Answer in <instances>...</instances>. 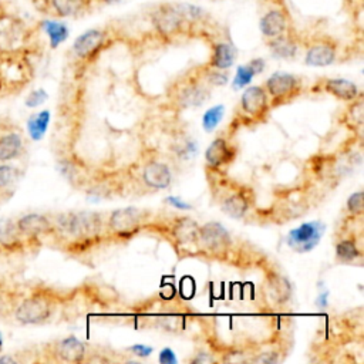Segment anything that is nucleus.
Returning a JSON list of instances; mask_svg holds the SVG:
<instances>
[{"mask_svg": "<svg viewBox=\"0 0 364 364\" xmlns=\"http://www.w3.org/2000/svg\"><path fill=\"white\" fill-rule=\"evenodd\" d=\"M53 360L61 363H82L85 360V344L75 336L64 337L48 346L47 351Z\"/></svg>", "mask_w": 364, "mask_h": 364, "instance_id": "obj_12", "label": "nucleus"}, {"mask_svg": "<svg viewBox=\"0 0 364 364\" xmlns=\"http://www.w3.org/2000/svg\"><path fill=\"white\" fill-rule=\"evenodd\" d=\"M51 114L48 109L34 112L27 119V132L33 141H40L48 129Z\"/></svg>", "mask_w": 364, "mask_h": 364, "instance_id": "obj_27", "label": "nucleus"}, {"mask_svg": "<svg viewBox=\"0 0 364 364\" xmlns=\"http://www.w3.org/2000/svg\"><path fill=\"white\" fill-rule=\"evenodd\" d=\"M54 313V301L46 293H33L23 297L13 307V316L17 323L31 326L43 324Z\"/></svg>", "mask_w": 364, "mask_h": 364, "instance_id": "obj_3", "label": "nucleus"}, {"mask_svg": "<svg viewBox=\"0 0 364 364\" xmlns=\"http://www.w3.org/2000/svg\"><path fill=\"white\" fill-rule=\"evenodd\" d=\"M267 290L269 296L279 304L286 303L291 296V286L289 280L280 274H270L267 280Z\"/></svg>", "mask_w": 364, "mask_h": 364, "instance_id": "obj_26", "label": "nucleus"}, {"mask_svg": "<svg viewBox=\"0 0 364 364\" xmlns=\"http://www.w3.org/2000/svg\"><path fill=\"white\" fill-rule=\"evenodd\" d=\"M363 112H364V108H363V101L358 100L353 102V105L348 108L346 117L348 119V124L353 125V127H361L363 125Z\"/></svg>", "mask_w": 364, "mask_h": 364, "instance_id": "obj_32", "label": "nucleus"}, {"mask_svg": "<svg viewBox=\"0 0 364 364\" xmlns=\"http://www.w3.org/2000/svg\"><path fill=\"white\" fill-rule=\"evenodd\" d=\"M323 90L341 101H354L360 94L358 87L346 78H327L323 82Z\"/></svg>", "mask_w": 364, "mask_h": 364, "instance_id": "obj_22", "label": "nucleus"}, {"mask_svg": "<svg viewBox=\"0 0 364 364\" xmlns=\"http://www.w3.org/2000/svg\"><path fill=\"white\" fill-rule=\"evenodd\" d=\"M257 75L255 73V70L249 65V64H243V65H239L237 70H236V74H235V78H233V88H243L246 85L250 84V81L253 80V77Z\"/></svg>", "mask_w": 364, "mask_h": 364, "instance_id": "obj_31", "label": "nucleus"}, {"mask_svg": "<svg viewBox=\"0 0 364 364\" xmlns=\"http://www.w3.org/2000/svg\"><path fill=\"white\" fill-rule=\"evenodd\" d=\"M142 181L152 189H165L171 185L172 173L166 164L161 161H149L142 169Z\"/></svg>", "mask_w": 364, "mask_h": 364, "instance_id": "obj_17", "label": "nucleus"}, {"mask_svg": "<svg viewBox=\"0 0 364 364\" xmlns=\"http://www.w3.org/2000/svg\"><path fill=\"white\" fill-rule=\"evenodd\" d=\"M47 98H48V94L46 92V90L38 88V90L31 91V92L26 97L24 104H26V107H28V108H36V107L44 104V101H46Z\"/></svg>", "mask_w": 364, "mask_h": 364, "instance_id": "obj_35", "label": "nucleus"}, {"mask_svg": "<svg viewBox=\"0 0 364 364\" xmlns=\"http://www.w3.org/2000/svg\"><path fill=\"white\" fill-rule=\"evenodd\" d=\"M17 360L16 358H13L11 355H3V357H0V363H16Z\"/></svg>", "mask_w": 364, "mask_h": 364, "instance_id": "obj_42", "label": "nucleus"}, {"mask_svg": "<svg viewBox=\"0 0 364 364\" xmlns=\"http://www.w3.org/2000/svg\"><path fill=\"white\" fill-rule=\"evenodd\" d=\"M26 151L21 132L17 129H6L0 132V162H10L20 158Z\"/></svg>", "mask_w": 364, "mask_h": 364, "instance_id": "obj_16", "label": "nucleus"}, {"mask_svg": "<svg viewBox=\"0 0 364 364\" xmlns=\"http://www.w3.org/2000/svg\"><path fill=\"white\" fill-rule=\"evenodd\" d=\"M109 34L102 28H90L81 33L71 46L73 55L82 63L92 61L108 44Z\"/></svg>", "mask_w": 364, "mask_h": 364, "instance_id": "obj_6", "label": "nucleus"}, {"mask_svg": "<svg viewBox=\"0 0 364 364\" xmlns=\"http://www.w3.org/2000/svg\"><path fill=\"white\" fill-rule=\"evenodd\" d=\"M36 40L37 27L0 1V63L27 60Z\"/></svg>", "mask_w": 364, "mask_h": 364, "instance_id": "obj_1", "label": "nucleus"}, {"mask_svg": "<svg viewBox=\"0 0 364 364\" xmlns=\"http://www.w3.org/2000/svg\"><path fill=\"white\" fill-rule=\"evenodd\" d=\"M38 28L48 37V43L51 48H57L60 44H63L70 34L68 27L58 21V18L47 17L38 23Z\"/></svg>", "mask_w": 364, "mask_h": 364, "instance_id": "obj_24", "label": "nucleus"}, {"mask_svg": "<svg viewBox=\"0 0 364 364\" xmlns=\"http://www.w3.org/2000/svg\"><path fill=\"white\" fill-rule=\"evenodd\" d=\"M363 191H357L353 195L348 196L347 199V210L354 215V216H360L363 213Z\"/></svg>", "mask_w": 364, "mask_h": 364, "instance_id": "obj_33", "label": "nucleus"}, {"mask_svg": "<svg viewBox=\"0 0 364 364\" xmlns=\"http://www.w3.org/2000/svg\"><path fill=\"white\" fill-rule=\"evenodd\" d=\"M259 1L266 4V6H282V4H286L284 0H259Z\"/></svg>", "mask_w": 364, "mask_h": 364, "instance_id": "obj_41", "label": "nucleus"}, {"mask_svg": "<svg viewBox=\"0 0 364 364\" xmlns=\"http://www.w3.org/2000/svg\"><path fill=\"white\" fill-rule=\"evenodd\" d=\"M20 169L9 162H0V192L9 191L18 181Z\"/></svg>", "mask_w": 364, "mask_h": 364, "instance_id": "obj_29", "label": "nucleus"}, {"mask_svg": "<svg viewBox=\"0 0 364 364\" xmlns=\"http://www.w3.org/2000/svg\"><path fill=\"white\" fill-rule=\"evenodd\" d=\"M95 3H100V4H105V6H109V4H115L121 0H94Z\"/></svg>", "mask_w": 364, "mask_h": 364, "instance_id": "obj_43", "label": "nucleus"}, {"mask_svg": "<svg viewBox=\"0 0 364 364\" xmlns=\"http://www.w3.org/2000/svg\"><path fill=\"white\" fill-rule=\"evenodd\" d=\"M235 148L225 138L213 139L205 151V159L212 168H220L230 164L235 159Z\"/></svg>", "mask_w": 364, "mask_h": 364, "instance_id": "obj_18", "label": "nucleus"}, {"mask_svg": "<svg viewBox=\"0 0 364 364\" xmlns=\"http://www.w3.org/2000/svg\"><path fill=\"white\" fill-rule=\"evenodd\" d=\"M128 350H129L134 355H136V357H148V355H151V353L154 351L152 347L145 346V344H134V346H131Z\"/></svg>", "mask_w": 364, "mask_h": 364, "instance_id": "obj_37", "label": "nucleus"}, {"mask_svg": "<svg viewBox=\"0 0 364 364\" xmlns=\"http://www.w3.org/2000/svg\"><path fill=\"white\" fill-rule=\"evenodd\" d=\"M3 351V337H1V334H0V353Z\"/></svg>", "mask_w": 364, "mask_h": 364, "instance_id": "obj_44", "label": "nucleus"}, {"mask_svg": "<svg viewBox=\"0 0 364 364\" xmlns=\"http://www.w3.org/2000/svg\"><path fill=\"white\" fill-rule=\"evenodd\" d=\"M198 242L209 252H225L230 246V235L219 222H208L199 226Z\"/></svg>", "mask_w": 364, "mask_h": 364, "instance_id": "obj_14", "label": "nucleus"}, {"mask_svg": "<svg viewBox=\"0 0 364 364\" xmlns=\"http://www.w3.org/2000/svg\"><path fill=\"white\" fill-rule=\"evenodd\" d=\"M225 114V105L223 104H216L210 108H208L202 117V127L206 132H212L219 122L222 121Z\"/></svg>", "mask_w": 364, "mask_h": 364, "instance_id": "obj_30", "label": "nucleus"}, {"mask_svg": "<svg viewBox=\"0 0 364 364\" xmlns=\"http://www.w3.org/2000/svg\"><path fill=\"white\" fill-rule=\"evenodd\" d=\"M249 198L243 191H235L222 202V209L232 218H243L249 209Z\"/></svg>", "mask_w": 364, "mask_h": 364, "instance_id": "obj_25", "label": "nucleus"}, {"mask_svg": "<svg viewBox=\"0 0 364 364\" xmlns=\"http://www.w3.org/2000/svg\"><path fill=\"white\" fill-rule=\"evenodd\" d=\"M142 210L134 206L119 208L114 210L108 219L109 230L119 237H129L136 233L142 225Z\"/></svg>", "mask_w": 364, "mask_h": 364, "instance_id": "obj_10", "label": "nucleus"}, {"mask_svg": "<svg viewBox=\"0 0 364 364\" xmlns=\"http://www.w3.org/2000/svg\"><path fill=\"white\" fill-rule=\"evenodd\" d=\"M236 60V50L230 43L218 41L212 46V53L208 61V67L216 70H228Z\"/></svg>", "mask_w": 364, "mask_h": 364, "instance_id": "obj_20", "label": "nucleus"}, {"mask_svg": "<svg viewBox=\"0 0 364 364\" xmlns=\"http://www.w3.org/2000/svg\"><path fill=\"white\" fill-rule=\"evenodd\" d=\"M209 71L206 73V81L210 82L212 85H225L229 81V75L226 70H216L208 67Z\"/></svg>", "mask_w": 364, "mask_h": 364, "instance_id": "obj_34", "label": "nucleus"}, {"mask_svg": "<svg viewBox=\"0 0 364 364\" xmlns=\"http://www.w3.org/2000/svg\"><path fill=\"white\" fill-rule=\"evenodd\" d=\"M247 64L255 70L256 74H260L264 70V60L263 58H253Z\"/></svg>", "mask_w": 364, "mask_h": 364, "instance_id": "obj_39", "label": "nucleus"}, {"mask_svg": "<svg viewBox=\"0 0 364 364\" xmlns=\"http://www.w3.org/2000/svg\"><path fill=\"white\" fill-rule=\"evenodd\" d=\"M267 47L272 53L273 57L276 58H283V60H289L293 58L297 51H299V40L297 37L293 34V30L280 34L277 37L269 38L267 41Z\"/></svg>", "mask_w": 364, "mask_h": 364, "instance_id": "obj_19", "label": "nucleus"}, {"mask_svg": "<svg viewBox=\"0 0 364 364\" xmlns=\"http://www.w3.org/2000/svg\"><path fill=\"white\" fill-rule=\"evenodd\" d=\"M165 202L169 203L171 206L176 208V209H181V210H191V209H192V205L183 202L179 196H168V198L165 199Z\"/></svg>", "mask_w": 364, "mask_h": 364, "instance_id": "obj_38", "label": "nucleus"}, {"mask_svg": "<svg viewBox=\"0 0 364 364\" xmlns=\"http://www.w3.org/2000/svg\"><path fill=\"white\" fill-rule=\"evenodd\" d=\"M171 235L179 245L196 243L199 236V225L188 216L179 218L172 223Z\"/></svg>", "mask_w": 364, "mask_h": 364, "instance_id": "obj_21", "label": "nucleus"}, {"mask_svg": "<svg viewBox=\"0 0 364 364\" xmlns=\"http://www.w3.org/2000/svg\"><path fill=\"white\" fill-rule=\"evenodd\" d=\"M14 226L18 235L27 240H34L41 236L54 233L53 222L47 216L40 213L23 215L14 222Z\"/></svg>", "mask_w": 364, "mask_h": 364, "instance_id": "obj_13", "label": "nucleus"}, {"mask_svg": "<svg viewBox=\"0 0 364 364\" xmlns=\"http://www.w3.org/2000/svg\"><path fill=\"white\" fill-rule=\"evenodd\" d=\"M209 97L208 90L198 81H189L178 91V102L182 108L198 107Z\"/></svg>", "mask_w": 364, "mask_h": 364, "instance_id": "obj_23", "label": "nucleus"}, {"mask_svg": "<svg viewBox=\"0 0 364 364\" xmlns=\"http://www.w3.org/2000/svg\"><path fill=\"white\" fill-rule=\"evenodd\" d=\"M158 360H159V363H162V364H175V363H178L173 350L169 348V347H165V348L161 350Z\"/></svg>", "mask_w": 364, "mask_h": 364, "instance_id": "obj_36", "label": "nucleus"}, {"mask_svg": "<svg viewBox=\"0 0 364 364\" xmlns=\"http://www.w3.org/2000/svg\"><path fill=\"white\" fill-rule=\"evenodd\" d=\"M263 87L252 85L247 87L240 97L242 112L253 119H260L269 111V98Z\"/></svg>", "mask_w": 364, "mask_h": 364, "instance_id": "obj_15", "label": "nucleus"}, {"mask_svg": "<svg viewBox=\"0 0 364 364\" xmlns=\"http://www.w3.org/2000/svg\"><path fill=\"white\" fill-rule=\"evenodd\" d=\"M338 54L337 43L330 37H318L309 43L306 48L304 63L310 67L331 65Z\"/></svg>", "mask_w": 364, "mask_h": 364, "instance_id": "obj_11", "label": "nucleus"}, {"mask_svg": "<svg viewBox=\"0 0 364 364\" xmlns=\"http://www.w3.org/2000/svg\"><path fill=\"white\" fill-rule=\"evenodd\" d=\"M264 91L276 102L294 98L301 91V80L290 73H273L264 82Z\"/></svg>", "mask_w": 364, "mask_h": 364, "instance_id": "obj_7", "label": "nucleus"}, {"mask_svg": "<svg viewBox=\"0 0 364 364\" xmlns=\"http://www.w3.org/2000/svg\"><path fill=\"white\" fill-rule=\"evenodd\" d=\"M151 23L155 31L165 38L175 37L191 26L185 18L179 4L156 6L151 13Z\"/></svg>", "mask_w": 364, "mask_h": 364, "instance_id": "obj_4", "label": "nucleus"}, {"mask_svg": "<svg viewBox=\"0 0 364 364\" xmlns=\"http://www.w3.org/2000/svg\"><path fill=\"white\" fill-rule=\"evenodd\" d=\"M291 27H293V21L286 4L270 6V9L260 17V21H259L260 33L266 40L284 34L293 30Z\"/></svg>", "mask_w": 364, "mask_h": 364, "instance_id": "obj_8", "label": "nucleus"}, {"mask_svg": "<svg viewBox=\"0 0 364 364\" xmlns=\"http://www.w3.org/2000/svg\"><path fill=\"white\" fill-rule=\"evenodd\" d=\"M327 296H328L327 291L318 294V297H317V300H316V304H317L318 307H323V309L327 307Z\"/></svg>", "mask_w": 364, "mask_h": 364, "instance_id": "obj_40", "label": "nucleus"}, {"mask_svg": "<svg viewBox=\"0 0 364 364\" xmlns=\"http://www.w3.org/2000/svg\"><path fill=\"white\" fill-rule=\"evenodd\" d=\"M336 256L338 260L351 262L361 256V250L354 239H344L336 245Z\"/></svg>", "mask_w": 364, "mask_h": 364, "instance_id": "obj_28", "label": "nucleus"}, {"mask_svg": "<svg viewBox=\"0 0 364 364\" xmlns=\"http://www.w3.org/2000/svg\"><path fill=\"white\" fill-rule=\"evenodd\" d=\"M36 10L51 18H75L85 14L94 0H31Z\"/></svg>", "mask_w": 364, "mask_h": 364, "instance_id": "obj_5", "label": "nucleus"}, {"mask_svg": "<svg viewBox=\"0 0 364 364\" xmlns=\"http://www.w3.org/2000/svg\"><path fill=\"white\" fill-rule=\"evenodd\" d=\"M54 232L65 237L84 240L95 237L102 229V219L95 212H67L61 213L53 222Z\"/></svg>", "mask_w": 364, "mask_h": 364, "instance_id": "obj_2", "label": "nucleus"}, {"mask_svg": "<svg viewBox=\"0 0 364 364\" xmlns=\"http://www.w3.org/2000/svg\"><path fill=\"white\" fill-rule=\"evenodd\" d=\"M323 232L324 225L321 222H304L287 233L286 242L296 252H310L318 245Z\"/></svg>", "mask_w": 364, "mask_h": 364, "instance_id": "obj_9", "label": "nucleus"}]
</instances>
